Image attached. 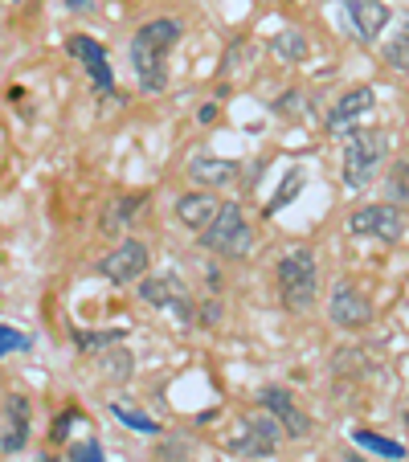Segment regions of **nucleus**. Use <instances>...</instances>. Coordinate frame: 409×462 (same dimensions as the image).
I'll list each match as a JSON object with an SVG mask.
<instances>
[{
  "label": "nucleus",
  "instance_id": "36",
  "mask_svg": "<svg viewBox=\"0 0 409 462\" xmlns=\"http://www.w3.org/2000/svg\"><path fill=\"white\" fill-rule=\"evenodd\" d=\"M0 156H5V127H0Z\"/></svg>",
  "mask_w": 409,
  "mask_h": 462
},
{
  "label": "nucleus",
  "instance_id": "19",
  "mask_svg": "<svg viewBox=\"0 0 409 462\" xmlns=\"http://www.w3.org/2000/svg\"><path fill=\"white\" fill-rule=\"evenodd\" d=\"M381 53H385V61H389L393 70H409V13L397 21V33L385 37Z\"/></svg>",
  "mask_w": 409,
  "mask_h": 462
},
{
  "label": "nucleus",
  "instance_id": "7",
  "mask_svg": "<svg viewBox=\"0 0 409 462\" xmlns=\"http://www.w3.org/2000/svg\"><path fill=\"white\" fill-rule=\"evenodd\" d=\"M140 299L148 307H160V311H172L176 319L189 328L197 315H192V303H189V287H184L176 274H156V279H144L140 287Z\"/></svg>",
  "mask_w": 409,
  "mask_h": 462
},
{
  "label": "nucleus",
  "instance_id": "2",
  "mask_svg": "<svg viewBox=\"0 0 409 462\" xmlns=\"http://www.w3.org/2000/svg\"><path fill=\"white\" fill-rule=\"evenodd\" d=\"M385 152H389V140L381 127H352L344 135V180L352 189H368L385 168Z\"/></svg>",
  "mask_w": 409,
  "mask_h": 462
},
{
  "label": "nucleus",
  "instance_id": "13",
  "mask_svg": "<svg viewBox=\"0 0 409 462\" xmlns=\"http://www.w3.org/2000/svg\"><path fill=\"white\" fill-rule=\"evenodd\" d=\"M344 9H349L352 25H357V33L365 42H376L385 33V25H389V5L385 0H344Z\"/></svg>",
  "mask_w": 409,
  "mask_h": 462
},
{
  "label": "nucleus",
  "instance_id": "6",
  "mask_svg": "<svg viewBox=\"0 0 409 462\" xmlns=\"http://www.w3.org/2000/svg\"><path fill=\"white\" fill-rule=\"evenodd\" d=\"M349 229L360 237H381V242H401L405 237V213L401 205H365L349 217Z\"/></svg>",
  "mask_w": 409,
  "mask_h": 462
},
{
  "label": "nucleus",
  "instance_id": "4",
  "mask_svg": "<svg viewBox=\"0 0 409 462\" xmlns=\"http://www.w3.org/2000/svg\"><path fill=\"white\" fill-rule=\"evenodd\" d=\"M200 245L213 254H226V258H246L254 245V234H250V226H246L242 209H237V205H221L218 217L200 229Z\"/></svg>",
  "mask_w": 409,
  "mask_h": 462
},
{
  "label": "nucleus",
  "instance_id": "23",
  "mask_svg": "<svg viewBox=\"0 0 409 462\" xmlns=\"http://www.w3.org/2000/svg\"><path fill=\"white\" fill-rule=\"evenodd\" d=\"M123 328H111V332H74V344H79L87 356H98L103 348H111V344H119L123 340Z\"/></svg>",
  "mask_w": 409,
  "mask_h": 462
},
{
  "label": "nucleus",
  "instance_id": "11",
  "mask_svg": "<svg viewBox=\"0 0 409 462\" xmlns=\"http://www.w3.org/2000/svg\"><path fill=\"white\" fill-rule=\"evenodd\" d=\"M66 50H70V58H79L82 66H87V74H90V82H95L98 95H115L111 61H107V50L95 42V37H70Z\"/></svg>",
  "mask_w": 409,
  "mask_h": 462
},
{
  "label": "nucleus",
  "instance_id": "9",
  "mask_svg": "<svg viewBox=\"0 0 409 462\" xmlns=\"http://www.w3.org/2000/svg\"><path fill=\"white\" fill-rule=\"evenodd\" d=\"M328 319L336 323V328L357 332V328H368V319H373V303H368V295L360 287H352V282H336V287H331V299H328Z\"/></svg>",
  "mask_w": 409,
  "mask_h": 462
},
{
  "label": "nucleus",
  "instance_id": "27",
  "mask_svg": "<svg viewBox=\"0 0 409 462\" xmlns=\"http://www.w3.org/2000/svg\"><path fill=\"white\" fill-rule=\"evenodd\" d=\"M21 348H29V336L17 332V328H9V323H0V356L21 352Z\"/></svg>",
  "mask_w": 409,
  "mask_h": 462
},
{
  "label": "nucleus",
  "instance_id": "18",
  "mask_svg": "<svg viewBox=\"0 0 409 462\" xmlns=\"http://www.w3.org/2000/svg\"><path fill=\"white\" fill-rule=\"evenodd\" d=\"M144 201H148L144 192H127V197H115V201L103 209V221H98V229H103L107 237L123 234V229H127V221L135 217V209H140Z\"/></svg>",
  "mask_w": 409,
  "mask_h": 462
},
{
  "label": "nucleus",
  "instance_id": "34",
  "mask_svg": "<svg viewBox=\"0 0 409 462\" xmlns=\"http://www.w3.org/2000/svg\"><path fill=\"white\" fill-rule=\"evenodd\" d=\"M37 462H66V458H58V454H42Z\"/></svg>",
  "mask_w": 409,
  "mask_h": 462
},
{
  "label": "nucleus",
  "instance_id": "8",
  "mask_svg": "<svg viewBox=\"0 0 409 462\" xmlns=\"http://www.w3.org/2000/svg\"><path fill=\"white\" fill-rule=\"evenodd\" d=\"M148 262H152L148 245L131 237V242H119L103 262H98V274H103V279H111L115 287H123V282L144 279V274H148Z\"/></svg>",
  "mask_w": 409,
  "mask_h": 462
},
{
  "label": "nucleus",
  "instance_id": "32",
  "mask_svg": "<svg viewBox=\"0 0 409 462\" xmlns=\"http://www.w3.org/2000/svg\"><path fill=\"white\" fill-rule=\"evenodd\" d=\"M197 119H200V123H213V119H218V103H205V106L197 111Z\"/></svg>",
  "mask_w": 409,
  "mask_h": 462
},
{
  "label": "nucleus",
  "instance_id": "20",
  "mask_svg": "<svg viewBox=\"0 0 409 462\" xmlns=\"http://www.w3.org/2000/svg\"><path fill=\"white\" fill-rule=\"evenodd\" d=\"M270 50L279 53L283 61H303L307 53H311V45H307V37L299 33L295 25H287V29H279V33H274V42H270Z\"/></svg>",
  "mask_w": 409,
  "mask_h": 462
},
{
  "label": "nucleus",
  "instance_id": "25",
  "mask_svg": "<svg viewBox=\"0 0 409 462\" xmlns=\"http://www.w3.org/2000/svg\"><path fill=\"white\" fill-rule=\"evenodd\" d=\"M389 197H393V205H409V160L393 164V172H389Z\"/></svg>",
  "mask_w": 409,
  "mask_h": 462
},
{
  "label": "nucleus",
  "instance_id": "21",
  "mask_svg": "<svg viewBox=\"0 0 409 462\" xmlns=\"http://www.w3.org/2000/svg\"><path fill=\"white\" fill-rule=\"evenodd\" d=\"M352 442L357 446H365V450H373V454H381V458H405V446L401 442H393V438H381V434H373V430H357L352 434Z\"/></svg>",
  "mask_w": 409,
  "mask_h": 462
},
{
  "label": "nucleus",
  "instance_id": "10",
  "mask_svg": "<svg viewBox=\"0 0 409 462\" xmlns=\"http://www.w3.org/2000/svg\"><path fill=\"white\" fill-rule=\"evenodd\" d=\"M258 402H262V410H266L270 418L283 426V438H307V434H311V418H307V413L291 402L287 389H274V384H270V389L258 393Z\"/></svg>",
  "mask_w": 409,
  "mask_h": 462
},
{
  "label": "nucleus",
  "instance_id": "33",
  "mask_svg": "<svg viewBox=\"0 0 409 462\" xmlns=\"http://www.w3.org/2000/svg\"><path fill=\"white\" fill-rule=\"evenodd\" d=\"M70 9L74 13H90V0H70Z\"/></svg>",
  "mask_w": 409,
  "mask_h": 462
},
{
  "label": "nucleus",
  "instance_id": "31",
  "mask_svg": "<svg viewBox=\"0 0 409 462\" xmlns=\"http://www.w3.org/2000/svg\"><path fill=\"white\" fill-rule=\"evenodd\" d=\"M197 319H200V323H205V328H213V323H218V319H221V307H218V303H213V299H209V303L200 307V315H197Z\"/></svg>",
  "mask_w": 409,
  "mask_h": 462
},
{
  "label": "nucleus",
  "instance_id": "35",
  "mask_svg": "<svg viewBox=\"0 0 409 462\" xmlns=\"http://www.w3.org/2000/svg\"><path fill=\"white\" fill-rule=\"evenodd\" d=\"M339 462H365V458H357V454H344V458H339Z\"/></svg>",
  "mask_w": 409,
  "mask_h": 462
},
{
  "label": "nucleus",
  "instance_id": "16",
  "mask_svg": "<svg viewBox=\"0 0 409 462\" xmlns=\"http://www.w3.org/2000/svg\"><path fill=\"white\" fill-rule=\"evenodd\" d=\"M373 87H357V90H349V95L339 98L336 106H331V115H328V131H336V135H344V127H349L357 115H365L368 106H373Z\"/></svg>",
  "mask_w": 409,
  "mask_h": 462
},
{
  "label": "nucleus",
  "instance_id": "26",
  "mask_svg": "<svg viewBox=\"0 0 409 462\" xmlns=\"http://www.w3.org/2000/svg\"><path fill=\"white\" fill-rule=\"evenodd\" d=\"M95 360L107 368V373L119 376V381H127V376H131V356H127V352H98Z\"/></svg>",
  "mask_w": 409,
  "mask_h": 462
},
{
  "label": "nucleus",
  "instance_id": "28",
  "mask_svg": "<svg viewBox=\"0 0 409 462\" xmlns=\"http://www.w3.org/2000/svg\"><path fill=\"white\" fill-rule=\"evenodd\" d=\"M82 413L79 410H66V413H58V421H53L50 426V442H66V438H70V426L74 421H79Z\"/></svg>",
  "mask_w": 409,
  "mask_h": 462
},
{
  "label": "nucleus",
  "instance_id": "30",
  "mask_svg": "<svg viewBox=\"0 0 409 462\" xmlns=\"http://www.w3.org/2000/svg\"><path fill=\"white\" fill-rule=\"evenodd\" d=\"M270 111L274 115H299L303 111V95H299V90H287L279 103H270Z\"/></svg>",
  "mask_w": 409,
  "mask_h": 462
},
{
  "label": "nucleus",
  "instance_id": "17",
  "mask_svg": "<svg viewBox=\"0 0 409 462\" xmlns=\"http://www.w3.org/2000/svg\"><path fill=\"white\" fill-rule=\"evenodd\" d=\"M189 176L197 184H205V189H221V184H229L237 176V164L234 160H221V156H192Z\"/></svg>",
  "mask_w": 409,
  "mask_h": 462
},
{
  "label": "nucleus",
  "instance_id": "22",
  "mask_svg": "<svg viewBox=\"0 0 409 462\" xmlns=\"http://www.w3.org/2000/svg\"><path fill=\"white\" fill-rule=\"evenodd\" d=\"M111 413H115V418H119L127 430H135V434H148V438H152V434H160V426H156V421H152L148 413L131 410L127 402H111Z\"/></svg>",
  "mask_w": 409,
  "mask_h": 462
},
{
  "label": "nucleus",
  "instance_id": "37",
  "mask_svg": "<svg viewBox=\"0 0 409 462\" xmlns=\"http://www.w3.org/2000/svg\"><path fill=\"white\" fill-rule=\"evenodd\" d=\"M405 430H409V410H405Z\"/></svg>",
  "mask_w": 409,
  "mask_h": 462
},
{
  "label": "nucleus",
  "instance_id": "3",
  "mask_svg": "<svg viewBox=\"0 0 409 462\" xmlns=\"http://www.w3.org/2000/svg\"><path fill=\"white\" fill-rule=\"evenodd\" d=\"M279 291H283V307L295 315L311 311L315 295H320V266H315V254L307 245L291 250L279 262Z\"/></svg>",
  "mask_w": 409,
  "mask_h": 462
},
{
  "label": "nucleus",
  "instance_id": "15",
  "mask_svg": "<svg viewBox=\"0 0 409 462\" xmlns=\"http://www.w3.org/2000/svg\"><path fill=\"white\" fill-rule=\"evenodd\" d=\"M160 462H221L218 450L205 442H197V438L189 434H168L164 442H160Z\"/></svg>",
  "mask_w": 409,
  "mask_h": 462
},
{
  "label": "nucleus",
  "instance_id": "1",
  "mask_svg": "<svg viewBox=\"0 0 409 462\" xmlns=\"http://www.w3.org/2000/svg\"><path fill=\"white\" fill-rule=\"evenodd\" d=\"M184 25L176 17H156L148 25H140V33L131 37V66L135 79L148 95H164L168 90V53L176 50Z\"/></svg>",
  "mask_w": 409,
  "mask_h": 462
},
{
  "label": "nucleus",
  "instance_id": "12",
  "mask_svg": "<svg viewBox=\"0 0 409 462\" xmlns=\"http://www.w3.org/2000/svg\"><path fill=\"white\" fill-rule=\"evenodd\" d=\"M29 442V402L25 397H9L5 405V421H0V450L17 454Z\"/></svg>",
  "mask_w": 409,
  "mask_h": 462
},
{
  "label": "nucleus",
  "instance_id": "29",
  "mask_svg": "<svg viewBox=\"0 0 409 462\" xmlns=\"http://www.w3.org/2000/svg\"><path fill=\"white\" fill-rule=\"evenodd\" d=\"M70 458L74 462H103V446L90 438V442H79V446H70Z\"/></svg>",
  "mask_w": 409,
  "mask_h": 462
},
{
  "label": "nucleus",
  "instance_id": "24",
  "mask_svg": "<svg viewBox=\"0 0 409 462\" xmlns=\"http://www.w3.org/2000/svg\"><path fill=\"white\" fill-rule=\"evenodd\" d=\"M299 189H303V168H291L287 180L279 184V192H274V197L266 201V213H270V217H274L279 209H287V205L295 201V192H299Z\"/></svg>",
  "mask_w": 409,
  "mask_h": 462
},
{
  "label": "nucleus",
  "instance_id": "5",
  "mask_svg": "<svg viewBox=\"0 0 409 462\" xmlns=\"http://www.w3.org/2000/svg\"><path fill=\"white\" fill-rule=\"evenodd\" d=\"M283 446V426L270 413H258V418H246L242 426H237V434L229 438V454H237V458H270V454Z\"/></svg>",
  "mask_w": 409,
  "mask_h": 462
},
{
  "label": "nucleus",
  "instance_id": "14",
  "mask_svg": "<svg viewBox=\"0 0 409 462\" xmlns=\"http://www.w3.org/2000/svg\"><path fill=\"white\" fill-rule=\"evenodd\" d=\"M218 209H221V201L213 197L209 189H200V192H189V197H181L176 201V217H181V226H189V229H205L213 217H218Z\"/></svg>",
  "mask_w": 409,
  "mask_h": 462
}]
</instances>
